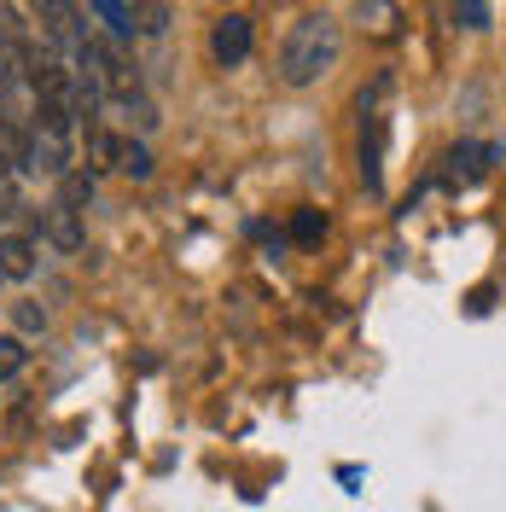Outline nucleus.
I'll use <instances>...</instances> for the list:
<instances>
[{
  "instance_id": "f257e3e1",
  "label": "nucleus",
  "mask_w": 506,
  "mask_h": 512,
  "mask_svg": "<svg viewBox=\"0 0 506 512\" xmlns=\"http://www.w3.org/2000/svg\"><path fill=\"white\" fill-rule=\"evenodd\" d=\"M338 53H344V24L332 12H303L280 41V82L285 88H315L320 76H332Z\"/></svg>"
},
{
  "instance_id": "9d476101",
  "label": "nucleus",
  "mask_w": 506,
  "mask_h": 512,
  "mask_svg": "<svg viewBox=\"0 0 506 512\" xmlns=\"http://www.w3.org/2000/svg\"><path fill=\"white\" fill-rule=\"evenodd\" d=\"M88 198H94V169H70V175H59V204L88 210Z\"/></svg>"
},
{
  "instance_id": "dca6fc26",
  "label": "nucleus",
  "mask_w": 506,
  "mask_h": 512,
  "mask_svg": "<svg viewBox=\"0 0 506 512\" xmlns=\"http://www.w3.org/2000/svg\"><path fill=\"white\" fill-rule=\"evenodd\" d=\"M320 227H326V222H320L315 210H303V216H297V222H291V233H297V239H315Z\"/></svg>"
},
{
  "instance_id": "a211bd4d",
  "label": "nucleus",
  "mask_w": 506,
  "mask_h": 512,
  "mask_svg": "<svg viewBox=\"0 0 506 512\" xmlns=\"http://www.w3.org/2000/svg\"><path fill=\"white\" fill-rule=\"evenodd\" d=\"M0 286H6V280H0Z\"/></svg>"
},
{
  "instance_id": "9b49d317",
  "label": "nucleus",
  "mask_w": 506,
  "mask_h": 512,
  "mask_svg": "<svg viewBox=\"0 0 506 512\" xmlns=\"http://www.w3.org/2000/svg\"><path fill=\"white\" fill-rule=\"evenodd\" d=\"M24 367H30V350H24V338H18V332H6V338H0V384H12L18 373H24Z\"/></svg>"
},
{
  "instance_id": "ddd939ff",
  "label": "nucleus",
  "mask_w": 506,
  "mask_h": 512,
  "mask_svg": "<svg viewBox=\"0 0 506 512\" xmlns=\"http://www.w3.org/2000/svg\"><path fill=\"white\" fill-rule=\"evenodd\" d=\"M123 175H128V181H152V152L128 140V146H123Z\"/></svg>"
},
{
  "instance_id": "423d86ee",
  "label": "nucleus",
  "mask_w": 506,
  "mask_h": 512,
  "mask_svg": "<svg viewBox=\"0 0 506 512\" xmlns=\"http://www.w3.org/2000/svg\"><path fill=\"white\" fill-rule=\"evenodd\" d=\"M41 239L35 233H0V280H35Z\"/></svg>"
},
{
  "instance_id": "1a4fd4ad",
  "label": "nucleus",
  "mask_w": 506,
  "mask_h": 512,
  "mask_svg": "<svg viewBox=\"0 0 506 512\" xmlns=\"http://www.w3.org/2000/svg\"><path fill=\"white\" fill-rule=\"evenodd\" d=\"M123 134H111V128H88V158H94V169H123Z\"/></svg>"
},
{
  "instance_id": "6e6552de",
  "label": "nucleus",
  "mask_w": 506,
  "mask_h": 512,
  "mask_svg": "<svg viewBox=\"0 0 506 512\" xmlns=\"http://www.w3.org/2000/svg\"><path fill=\"white\" fill-rule=\"evenodd\" d=\"M35 41H30V24L18 6H0V59H24Z\"/></svg>"
},
{
  "instance_id": "2eb2a0df",
  "label": "nucleus",
  "mask_w": 506,
  "mask_h": 512,
  "mask_svg": "<svg viewBox=\"0 0 506 512\" xmlns=\"http://www.w3.org/2000/svg\"><path fill=\"white\" fill-rule=\"evenodd\" d=\"M489 18H495V12H489L483 0H460V6H454V24H466V30H489Z\"/></svg>"
},
{
  "instance_id": "39448f33",
  "label": "nucleus",
  "mask_w": 506,
  "mask_h": 512,
  "mask_svg": "<svg viewBox=\"0 0 506 512\" xmlns=\"http://www.w3.org/2000/svg\"><path fill=\"white\" fill-rule=\"evenodd\" d=\"M24 175H70V140L64 134H47V128H30V146H24V158H18Z\"/></svg>"
},
{
  "instance_id": "20e7f679",
  "label": "nucleus",
  "mask_w": 506,
  "mask_h": 512,
  "mask_svg": "<svg viewBox=\"0 0 506 512\" xmlns=\"http://www.w3.org/2000/svg\"><path fill=\"white\" fill-rule=\"evenodd\" d=\"M251 18L245 12H222L216 24H210V59L222 64V70H239V64L251 59Z\"/></svg>"
},
{
  "instance_id": "7ed1b4c3",
  "label": "nucleus",
  "mask_w": 506,
  "mask_h": 512,
  "mask_svg": "<svg viewBox=\"0 0 506 512\" xmlns=\"http://www.w3.org/2000/svg\"><path fill=\"white\" fill-rule=\"evenodd\" d=\"M35 239L41 245H53L59 256H76L88 245V227H82V210H70V204H41V216H35Z\"/></svg>"
},
{
  "instance_id": "f03ea898",
  "label": "nucleus",
  "mask_w": 506,
  "mask_h": 512,
  "mask_svg": "<svg viewBox=\"0 0 506 512\" xmlns=\"http://www.w3.org/2000/svg\"><path fill=\"white\" fill-rule=\"evenodd\" d=\"M82 18H88V6H64V0H47V6H35V30H41V47H47L53 59H59V53H70V59H76V53L94 41Z\"/></svg>"
},
{
  "instance_id": "f3484780",
  "label": "nucleus",
  "mask_w": 506,
  "mask_h": 512,
  "mask_svg": "<svg viewBox=\"0 0 506 512\" xmlns=\"http://www.w3.org/2000/svg\"><path fill=\"white\" fill-rule=\"evenodd\" d=\"M0 175H12V163H6V152H0Z\"/></svg>"
},
{
  "instance_id": "4468645a",
  "label": "nucleus",
  "mask_w": 506,
  "mask_h": 512,
  "mask_svg": "<svg viewBox=\"0 0 506 512\" xmlns=\"http://www.w3.org/2000/svg\"><path fill=\"white\" fill-rule=\"evenodd\" d=\"M169 24H175V6H140V35H163L169 30Z\"/></svg>"
},
{
  "instance_id": "0eeeda50",
  "label": "nucleus",
  "mask_w": 506,
  "mask_h": 512,
  "mask_svg": "<svg viewBox=\"0 0 506 512\" xmlns=\"http://www.w3.org/2000/svg\"><path fill=\"white\" fill-rule=\"evenodd\" d=\"M88 18H99L117 41H134V35H140V6H128V0H94Z\"/></svg>"
},
{
  "instance_id": "f8f14e48",
  "label": "nucleus",
  "mask_w": 506,
  "mask_h": 512,
  "mask_svg": "<svg viewBox=\"0 0 506 512\" xmlns=\"http://www.w3.org/2000/svg\"><path fill=\"white\" fill-rule=\"evenodd\" d=\"M12 326H18V338H35V332H47V309L35 297H18L12 303Z\"/></svg>"
}]
</instances>
